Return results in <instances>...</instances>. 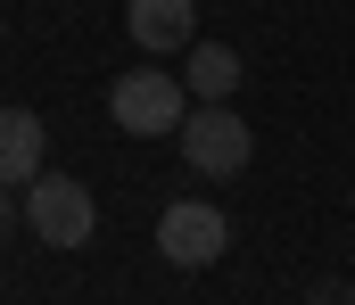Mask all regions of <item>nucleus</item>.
<instances>
[{"label": "nucleus", "instance_id": "1", "mask_svg": "<svg viewBox=\"0 0 355 305\" xmlns=\"http://www.w3.org/2000/svg\"><path fill=\"white\" fill-rule=\"evenodd\" d=\"M190 107H198V100H190V83L166 75L157 58L107 83V115H116V132H132V140H166V132H182Z\"/></svg>", "mask_w": 355, "mask_h": 305}, {"label": "nucleus", "instance_id": "2", "mask_svg": "<svg viewBox=\"0 0 355 305\" xmlns=\"http://www.w3.org/2000/svg\"><path fill=\"white\" fill-rule=\"evenodd\" d=\"M182 157L207 174V182H232V174H248V157H257V132L240 124V107L232 100H198L190 115H182Z\"/></svg>", "mask_w": 355, "mask_h": 305}, {"label": "nucleus", "instance_id": "3", "mask_svg": "<svg viewBox=\"0 0 355 305\" xmlns=\"http://www.w3.org/2000/svg\"><path fill=\"white\" fill-rule=\"evenodd\" d=\"M25 231L42 248H91V231H99L91 182H75V174H33L25 182Z\"/></svg>", "mask_w": 355, "mask_h": 305}, {"label": "nucleus", "instance_id": "4", "mask_svg": "<svg viewBox=\"0 0 355 305\" xmlns=\"http://www.w3.org/2000/svg\"><path fill=\"white\" fill-rule=\"evenodd\" d=\"M223 248H232V223H223V206H207V198H174L166 214H157V256H166L174 272L215 264Z\"/></svg>", "mask_w": 355, "mask_h": 305}, {"label": "nucleus", "instance_id": "5", "mask_svg": "<svg viewBox=\"0 0 355 305\" xmlns=\"http://www.w3.org/2000/svg\"><path fill=\"white\" fill-rule=\"evenodd\" d=\"M124 33L149 58H182L198 41V0H124Z\"/></svg>", "mask_w": 355, "mask_h": 305}, {"label": "nucleus", "instance_id": "6", "mask_svg": "<svg viewBox=\"0 0 355 305\" xmlns=\"http://www.w3.org/2000/svg\"><path fill=\"white\" fill-rule=\"evenodd\" d=\"M42 157H50V124L33 107H0V190H25L33 174H50Z\"/></svg>", "mask_w": 355, "mask_h": 305}, {"label": "nucleus", "instance_id": "7", "mask_svg": "<svg viewBox=\"0 0 355 305\" xmlns=\"http://www.w3.org/2000/svg\"><path fill=\"white\" fill-rule=\"evenodd\" d=\"M182 83H190V100H232L240 91V50L232 41H190L182 50Z\"/></svg>", "mask_w": 355, "mask_h": 305}, {"label": "nucleus", "instance_id": "8", "mask_svg": "<svg viewBox=\"0 0 355 305\" xmlns=\"http://www.w3.org/2000/svg\"><path fill=\"white\" fill-rule=\"evenodd\" d=\"M17 223H25V206H17V198H8V190H0V239H8Z\"/></svg>", "mask_w": 355, "mask_h": 305}]
</instances>
